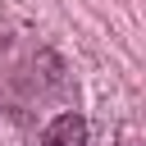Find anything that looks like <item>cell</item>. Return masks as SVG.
<instances>
[{
    "label": "cell",
    "mask_w": 146,
    "mask_h": 146,
    "mask_svg": "<svg viewBox=\"0 0 146 146\" xmlns=\"http://www.w3.org/2000/svg\"><path fill=\"white\" fill-rule=\"evenodd\" d=\"M123 146H137V141H123Z\"/></svg>",
    "instance_id": "obj_2"
},
{
    "label": "cell",
    "mask_w": 146,
    "mask_h": 146,
    "mask_svg": "<svg viewBox=\"0 0 146 146\" xmlns=\"http://www.w3.org/2000/svg\"><path fill=\"white\" fill-rule=\"evenodd\" d=\"M41 146H87V119L82 114H59L41 132Z\"/></svg>",
    "instance_id": "obj_1"
}]
</instances>
